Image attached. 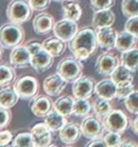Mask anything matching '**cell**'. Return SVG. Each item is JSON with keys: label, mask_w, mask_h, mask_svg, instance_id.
Masks as SVG:
<instances>
[{"label": "cell", "mask_w": 138, "mask_h": 147, "mask_svg": "<svg viewBox=\"0 0 138 147\" xmlns=\"http://www.w3.org/2000/svg\"><path fill=\"white\" fill-rule=\"evenodd\" d=\"M99 47L97 31L91 26H85L78 31L69 42V50L80 61H87L97 52Z\"/></svg>", "instance_id": "6da1fadb"}, {"label": "cell", "mask_w": 138, "mask_h": 147, "mask_svg": "<svg viewBox=\"0 0 138 147\" xmlns=\"http://www.w3.org/2000/svg\"><path fill=\"white\" fill-rule=\"evenodd\" d=\"M25 40V30L20 24L16 23H7L2 26L0 30V43L4 49H13Z\"/></svg>", "instance_id": "7a4b0ae2"}, {"label": "cell", "mask_w": 138, "mask_h": 147, "mask_svg": "<svg viewBox=\"0 0 138 147\" xmlns=\"http://www.w3.org/2000/svg\"><path fill=\"white\" fill-rule=\"evenodd\" d=\"M33 9L27 0H12L7 6L6 16L16 24H24L31 18Z\"/></svg>", "instance_id": "3957f363"}, {"label": "cell", "mask_w": 138, "mask_h": 147, "mask_svg": "<svg viewBox=\"0 0 138 147\" xmlns=\"http://www.w3.org/2000/svg\"><path fill=\"white\" fill-rule=\"evenodd\" d=\"M83 65L75 57H66L57 65L56 72L67 82H74L82 76Z\"/></svg>", "instance_id": "277c9868"}, {"label": "cell", "mask_w": 138, "mask_h": 147, "mask_svg": "<svg viewBox=\"0 0 138 147\" xmlns=\"http://www.w3.org/2000/svg\"><path fill=\"white\" fill-rule=\"evenodd\" d=\"M13 88L18 93L20 99L24 101H30L39 92V82L33 76H26L16 80Z\"/></svg>", "instance_id": "5b68a950"}, {"label": "cell", "mask_w": 138, "mask_h": 147, "mask_svg": "<svg viewBox=\"0 0 138 147\" xmlns=\"http://www.w3.org/2000/svg\"><path fill=\"white\" fill-rule=\"evenodd\" d=\"M106 131H112L122 134L129 126L130 120L121 109H113L102 120Z\"/></svg>", "instance_id": "8992f818"}, {"label": "cell", "mask_w": 138, "mask_h": 147, "mask_svg": "<svg viewBox=\"0 0 138 147\" xmlns=\"http://www.w3.org/2000/svg\"><path fill=\"white\" fill-rule=\"evenodd\" d=\"M80 127H82V135L89 140L100 137L105 130L101 119H99L97 116L93 115L84 117L80 123Z\"/></svg>", "instance_id": "52a82bcc"}, {"label": "cell", "mask_w": 138, "mask_h": 147, "mask_svg": "<svg viewBox=\"0 0 138 147\" xmlns=\"http://www.w3.org/2000/svg\"><path fill=\"white\" fill-rule=\"evenodd\" d=\"M119 65L118 57L112 53L105 52L99 56L95 63L96 72L100 76H111L116 68Z\"/></svg>", "instance_id": "ba28073f"}, {"label": "cell", "mask_w": 138, "mask_h": 147, "mask_svg": "<svg viewBox=\"0 0 138 147\" xmlns=\"http://www.w3.org/2000/svg\"><path fill=\"white\" fill-rule=\"evenodd\" d=\"M95 79L88 76H82L73 82L72 92L76 98L89 99L95 92Z\"/></svg>", "instance_id": "9c48e42d"}, {"label": "cell", "mask_w": 138, "mask_h": 147, "mask_svg": "<svg viewBox=\"0 0 138 147\" xmlns=\"http://www.w3.org/2000/svg\"><path fill=\"white\" fill-rule=\"evenodd\" d=\"M78 24L76 21L63 18L55 24L53 28V33L58 38L63 40L66 42H69L78 33Z\"/></svg>", "instance_id": "30bf717a"}, {"label": "cell", "mask_w": 138, "mask_h": 147, "mask_svg": "<svg viewBox=\"0 0 138 147\" xmlns=\"http://www.w3.org/2000/svg\"><path fill=\"white\" fill-rule=\"evenodd\" d=\"M51 96L40 94L36 95L34 98L31 100L30 104V109L32 113L38 118H45V117L51 111L54 106V103L52 102Z\"/></svg>", "instance_id": "8fae6325"}, {"label": "cell", "mask_w": 138, "mask_h": 147, "mask_svg": "<svg viewBox=\"0 0 138 147\" xmlns=\"http://www.w3.org/2000/svg\"><path fill=\"white\" fill-rule=\"evenodd\" d=\"M54 63V57L46 51L45 48H42L35 54L31 55L30 59V66L37 73H44L52 67Z\"/></svg>", "instance_id": "7c38bea8"}, {"label": "cell", "mask_w": 138, "mask_h": 147, "mask_svg": "<svg viewBox=\"0 0 138 147\" xmlns=\"http://www.w3.org/2000/svg\"><path fill=\"white\" fill-rule=\"evenodd\" d=\"M31 55L26 45H18L12 49L10 62L15 69H25L29 67Z\"/></svg>", "instance_id": "4fadbf2b"}, {"label": "cell", "mask_w": 138, "mask_h": 147, "mask_svg": "<svg viewBox=\"0 0 138 147\" xmlns=\"http://www.w3.org/2000/svg\"><path fill=\"white\" fill-rule=\"evenodd\" d=\"M67 83L68 82L65 79H63L58 73H56L45 78L43 82V88L46 94L52 97L60 95L66 88Z\"/></svg>", "instance_id": "5bb4252c"}, {"label": "cell", "mask_w": 138, "mask_h": 147, "mask_svg": "<svg viewBox=\"0 0 138 147\" xmlns=\"http://www.w3.org/2000/svg\"><path fill=\"white\" fill-rule=\"evenodd\" d=\"M54 17L48 12H41L35 16L33 19L32 26L36 34L38 35H48L53 31L55 26Z\"/></svg>", "instance_id": "9a60e30c"}, {"label": "cell", "mask_w": 138, "mask_h": 147, "mask_svg": "<svg viewBox=\"0 0 138 147\" xmlns=\"http://www.w3.org/2000/svg\"><path fill=\"white\" fill-rule=\"evenodd\" d=\"M82 135V127L76 123L67 122L59 131V138L65 144L72 145L80 139Z\"/></svg>", "instance_id": "2e32d148"}, {"label": "cell", "mask_w": 138, "mask_h": 147, "mask_svg": "<svg viewBox=\"0 0 138 147\" xmlns=\"http://www.w3.org/2000/svg\"><path fill=\"white\" fill-rule=\"evenodd\" d=\"M97 36L99 46L101 49L111 50L116 48L117 32L112 26H105L97 29Z\"/></svg>", "instance_id": "e0dca14e"}, {"label": "cell", "mask_w": 138, "mask_h": 147, "mask_svg": "<svg viewBox=\"0 0 138 147\" xmlns=\"http://www.w3.org/2000/svg\"><path fill=\"white\" fill-rule=\"evenodd\" d=\"M30 132L32 133L35 138L36 146L51 145L50 142H52V131L45 122L35 123L32 126V128L30 129Z\"/></svg>", "instance_id": "ac0fdd59"}, {"label": "cell", "mask_w": 138, "mask_h": 147, "mask_svg": "<svg viewBox=\"0 0 138 147\" xmlns=\"http://www.w3.org/2000/svg\"><path fill=\"white\" fill-rule=\"evenodd\" d=\"M116 21V15L111 11L108 9H101V11H95L92 19V26L95 29H99L105 26H112Z\"/></svg>", "instance_id": "d6986e66"}, {"label": "cell", "mask_w": 138, "mask_h": 147, "mask_svg": "<svg viewBox=\"0 0 138 147\" xmlns=\"http://www.w3.org/2000/svg\"><path fill=\"white\" fill-rule=\"evenodd\" d=\"M116 89L117 85L114 83V80L111 78H105L100 80L99 83L96 84L95 92L99 97L112 100L116 98Z\"/></svg>", "instance_id": "ffe728a7"}, {"label": "cell", "mask_w": 138, "mask_h": 147, "mask_svg": "<svg viewBox=\"0 0 138 147\" xmlns=\"http://www.w3.org/2000/svg\"><path fill=\"white\" fill-rule=\"evenodd\" d=\"M42 43L44 48L54 58L61 57L66 50V42L58 38L57 36L49 37V38L46 39Z\"/></svg>", "instance_id": "44dd1931"}, {"label": "cell", "mask_w": 138, "mask_h": 147, "mask_svg": "<svg viewBox=\"0 0 138 147\" xmlns=\"http://www.w3.org/2000/svg\"><path fill=\"white\" fill-rule=\"evenodd\" d=\"M138 42V37L132 34L129 31H121L117 33L116 45V48L119 52H125L128 50H131L136 46Z\"/></svg>", "instance_id": "7402d4cb"}, {"label": "cell", "mask_w": 138, "mask_h": 147, "mask_svg": "<svg viewBox=\"0 0 138 147\" xmlns=\"http://www.w3.org/2000/svg\"><path fill=\"white\" fill-rule=\"evenodd\" d=\"M19 95L16 92L14 88L10 86L1 88L0 92V107L2 108L11 109L17 104L19 100Z\"/></svg>", "instance_id": "603a6c76"}, {"label": "cell", "mask_w": 138, "mask_h": 147, "mask_svg": "<svg viewBox=\"0 0 138 147\" xmlns=\"http://www.w3.org/2000/svg\"><path fill=\"white\" fill-rule=\"evenodd\" d=\"M74 104H75V99H74V97L69 95H63L54 102L53 109L57 110L58 112H60L61 114L68 117L71 114H73Z\"/></svg>", "instance_id": "cb8c5ba5"}, {"label": "cell", "mask_w": 138, "mask_h": 147, "mask_svg": "<svg viewBox=\"0 0 138 147\" xmlns=\"http://www.w3.org/2000/svg\"><path fill=\"white\" fill-rule=\"evenodd\" d=\"M45 123L52 132L60 131L61 128L67 123L66 116L61 114L57 110H51L45 117Z\"/></svg>", "instance_id": "d4e9b609"}, {"label": "cell", "mask_w": 138, "mask_h": 147, "mask_svg": "<svg viewBox=\"0 0 138 147\" xmlns=\"http://www.w3.org/2000/svg\"><path fill=\"white\" fill-rule=\"evenodd\" d=\"M133 72L131 71L130 69H128L123 64L117 66L112 75H111V78L114 80L116 85L133 82Z\"/></svg>", "instance_id": "484cf974"}, {"label": "cell", "mask_w": 138, "mask_h": 147, "mask_svg": "<svg viewBox=\"0 0 138 147\" xmlns=\"http://www.w3.org/2000/svg\"><path fill=\"white\" fill-rule=\"evenodd\" d=\"M121 64L126 66L132 72L138 71V49L133 48L128 51L122 52L120 56Z\"/></svg>", "instance_id": "4316f807"}, {"label": "cell", "mask_w": 138, "mask_h": 147, "mask_svg": "<svg viewBox=\"0 0 138 147\" xmlns=\"http://www.w3.org/2000/svg\"><path fill=\"white\" fill-rule=\"evenodd\" d=\"M16 79V73L14 67L11 64L3 63L0 66V86L1 88L10 86Z\"/></svg>", "instance_id": "83f0119b"}, {"label": "cell", "mask_w": 138, "mask_h": 147, "mask_svg": "<svg viewBox=\"0 0 138 147\" xmlns=\"http://www.w3.org/2000/svg\"><path fill=\"white\" fill-rule=\"evenodd\" d=\"M63 18L72 20V21H79L82 15V9L78 3L76 2H67L63 5Z\"/></svg>", "instance_id": "f1b7e54d"}, {"label": "cell", "mask_w": 138, "mask_h": 147, "mask_svg": "<svg viewBox=\"0 0 138 147\" xmlns=\"http://www.w3.org/2000/svg\"><path fill=\"white\" fill-rule=\"evenodd\" d=\"M93 109H94V112H95L96 116L99 117V119L103 120L111 111H112L113 108H112V104L110 103L109 99H105V98L99 97V98H97L95 101H94Z\"/></svg>", "instance_id": "f546056e"}, {"label": "cell", "mask_w": 138, "mask_h": 147, "mask_svg": "<svg viewBox=\"0 0 138 147\" xmlns=\"http://www.w3.org/2000/svg\"><path fill=\"white\" fill-rule=\"evenodd\" d=\"M93 109V106L88 99L84 98H76L75 104H74V109H73V115L76 117H84L88 116L91 110Z\"/></svg>", "instance_id": "4dcf8cb0"}, {"label": "cell", "mask_w": 138, "mask_h": 147, "mask_svg": "<svg viewBox=\"0 0 138 147\" xmlns=\"http://www.w3.org/2000/svg\"><path fill=\"white\" fill-rule=\"evenodd\" d=\"M12 146L16 147H30L36 146L35 138L31 132H22L16 135L12 140Z\"/></svg>", "instance_id": "1f68e13d"}, {"label": "cell", "mask_w": 138, "mask_h": 147, "mask_svg": "<svg viewBox=\"0 0 138 147\" xmlns=\"http://www.w3.org/2000/svg\"><path fill=\"white\" fill-rule=\"evenodd\" d=\"M121 11L126 18L138 16V0H122Z\"/></svg>", "instance_id": "d6a6232c"}, {"label": "cell", "mask_w": 138, "mask_h": 147, "mask_svg": "<svg viewBox=\"0 0 138 147\" xmlns=\"http://www.w3.org/2000/svg\"><path fill=\"white\" fill-rule=\"evenodd\" d=\"M125 107L132 114L138 115V91H133L124 100Z\"/></svg>", "instance_id": "836d02e7"}, {"label": "cell", "mask_w": 138, "mask_h": 147, "mask_svg": "<svg viewBox=\"0 0 138 147\" xmlns=\"http://www.w3.org/2000/svg\"><path fill=\"white\" fill-rule=\"evenodd\" d=\"M104 141H105L107 146L109 147H118L121 146L123 142V139L121 137L120 133L107 131V133L103 137Z\"/></svg>", "instance_id": "e575fe53"}, {"label": "cell", "mask_w": 138, "mask_h": 147, "mask_svg": "<svg viewBox=\"0 0 138 147\" xmlns=\"http://www.w3.org/2000/svg\"><path fill=\"white\" fill-rule=\"evenodd\" d=\"M133 91L135 90H134V85L133 82L117 85L116 98L118 100H125Z\"/></svg>", "instance_id": "d590c367"}, {"label": "cell", "mask_w": 138, "mask_h": 147, "mask_svg": "<svg viewBox=\"0 0 138 147\" xmlns=\"http://www.w3.org/2000/svg\"><path fill=\"white\" fill-rule=\"evenodd\" d=\"M114 4L116 0H90V7L94 11L111 9Z\"/></svg>", "instance_id": "8d00e7d4"}, {"label": "cell", "mask_w": 138, "mask_h": 147, "mask_svg": "<svg viewBox=\"0 0 138 147\" xmlns=\"http://www.w3.org/2000/svg\"><path fill=\"white\" fill-rule=\"evenodd\" d=\"M52 0H29L30 6L33 9V11H43L49 8L50 3Z\"/></svg>", "instance_id": "74e56055"}, {"label": "cell", "mask_w": 138, "mask_h": 147, "mask_svg": "<svg viewBox=\"0 0 138 147\" xmlns=\"http://www.w3.org/2000/svg\"><path fill=\"white\" fill-rule=\"evenodd\" d=\"M0 114H1V123H0V128L4 129L6 126L10 125V123L12 122V115L10 109L2 108L0 107Z\"/></svg>", "instance_id": "f35d334b"}, {"label": "cell", "mask_w": 138, "mask_h": 147, "mask_svg": "<svg viewBox=\"0 0 138 147\" xmlns=\"http://www.w3.org/2000/svg\"><path fill=\"white\" fill-rule=\"evenodd\" d=\"M124 28H125V30L129 31L132 34L138 37V16H133V17L128 18Z\"/></svg>", "instance_id": "ab89813d"}, {"label": "cell", "mask_w": 138, "mask_h": 147, "mask_svg": "<svg viewBox=\"0 0 138 147\" xmlns=\"http://www.w3.org/2000/svg\"><path fill=\"white\" fill-rule=\"evenodd\" d=\"M13 135L9 130H1L0 132V146L5 147L10 144V142H12Z\"/></svg>", "instance_id": "60d3db41"}, {"label": "cell", "mask_w": 138, "mask_h": 147, "mask_svg": "<svg viewBox=\"0 0 138 147\" xmlns=\"http://www.w3.org/2000/svg\"><path fill=\"white\" fill-rule=\"evenodd\" d=\"M27 47H28L29 51L30 53V55H33L35 54V53H37L38 51H40L42 48H44L43 46V43H40L39 42L37 41H32V42H29L27 43Z\"/></svg>", "instance_id": "b9f144b4"}, {"label": "cell", "mask_w": 138, "mask_h": 147, "mask_svg": "<svg viewBox=\"0 0 138 147\" xmlns=\"http://www.w3.org/2000/svg\"><path fill=\"white\" fill-rule=\"evenodd\" d=\"M87 146H102V147H106L107 144H106L105 141H104V139L101 138V136H100V137H97V138L91 140L90 142L87 144Z\"/></svg>", "instance_id": "7bdbcfd3"}, {"label": "cell", "mask_w": 138, "mask_h": 147, "mask_svg": "<svg viewBox=\"0 0 138 147\" xmlns=\"http://www.w3.org/2000/svg\"><path fill=\"white\" fill-rule=\"evenodd\" d=\"M121 146H138V143L135 142L133 141V140H123V142Z\"/></svg>", "instance_id": "ee69618b"}, {"label": "cell", "mask_w": 138, "mask_h": 147, "mask_svg": "<svg viewBox=\"0 0 138 147\" xmlns=\"http://www.w3.org/2000/svg\"><path fill=\"white\" fill-rule=\"evenodd\" d=\"M132 129H133V131L134 134L138 136V116H137L136 118L133 121V123H132Z\"/></svg>", "instance_id": "f6af8a7d"}, {"label": "cell", "mask_w": 138, "mask_h": 147, "mask_svg": "<svg viewBox=\"0 0 138 147\" xmlns=\"http://www.w3.org/2000/svg\"><path fill=\"white\" fill-rule=\"evenodd\" d=\"M52 1H54V2H58V3H61V2L65 1V0H52Z\"/></svg>", "instance_id": "bcb514c9"}]
</instances>
